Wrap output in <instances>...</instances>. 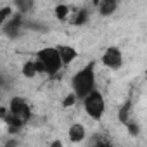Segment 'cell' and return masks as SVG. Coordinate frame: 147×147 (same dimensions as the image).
<instances>
[{"label": "cell", "mask_w": 147, "mask_h": 147, "mask_svg": "<svg viewBox=\"0 0 147 147\" xmlns=\"http://www.w3.org/2000/svg\"><path fill=\"white\" fill-rule=\"evenodd\" d=\"M97 88V76H95V61L87 62L82 69H78L71 78V94L76 100H83L90 92Z\"/></svg>", "instance_id": "cell-1"}, {"label": "cell", "mask_w": 147, "mask_h": 147, "mask_svg": "<svg viewBox=\"0 0 147 147\" xmlns=\"http://www.w3.org/2000/svg\"><path fill=\"white\" fill-rule=\"evenodd\" d=\"M33 62H35L36 73H45V75H50V76L57 75L62 69V64H61L55 47H43V49L36 50Z\"/></svg>", "instance_id": "cell-2"}, {"label": "cell", "mask_w": 147, "mask_h": 147, "mask_svg": "<svg viewBox=\"0 0 147 147\" xmlns=\"http://www.w3.org/2000/svg\"><path fill=\"white\" fill-rule=\"evenodd\" d=\"M83 109H85V114L94 119V121H100L106 114V97L104 94L95 88L94 92H90L83 100Z\"/></svg>", "instance_id": "cell-3"}, {"label": "cell", "mask_w": 147, "mask_h": 147, "mask_svg": "<svg viewBox=\"0 0 147 147\" xmlns=\"http://www.w3.org/2000/svg\"><path fill=\"white\" fill-rule=\"evenodd\" d=\"M7 109H9V114L14 116L16 119H19L23 125H26V123L33 118V109H31L30 102H28L26 99L19 97V95L12 97V99L9 100Z\"/></svg>", "instance_id": "cell-4"}, {"label": "cell", "mask_w": 147, "mask_h": 147, "mask_svg": "<svg viewBox=\"0 0 147 147\" xmlns=\"http://www.w3.org/2000/svg\"><path fill=\"white\" fill-rule=\"evenodd\" d=\"M100 62L107 69H119L123 66V52H121V49L116 47V45L107 47L100 55Z\"/></svg>", "instance_id": "cell-5"}, {"label": "cell", "mask_w": 147, "mask_h": 147, "mask_svg": "<svg viewBox=\"0 0 147 147\" xmlns=\"http://www.w3.org/2000/svg\"><path fill=\"white\" fill-rule=\"evenodd\" d=\"M55 50H57V54H59V59H61L62 67H64V66H69L73 61L78 57V50L73 47V45H67V43H59V45H55Z\"/></svg>", "instance_id": "cell-6"}, {"label": "cell", "mask_w": 147, "mask_h": 147, "mask_svg": "<svg viewBox=\"0 0 147 147\" xmlns=\"http://www.w3.org/2000/svg\"><path fill=\"white\" fill-rule=\"evenodd\" d=\"M23 23H24L23 16L18 14V12H14L12 18L4 24V31H5V35H7L9 38H16V36H19V33H21V30H23Z\"/></svg>", "instance_id": "cell-7"}, {"label": "cell", "mask_w": 147, "mask_h": 147, "mask_svg": "<svg viewBox=\"0 0 147 147\" xmlns=\"http://www.w3.org/2000/svg\"><path fill=\"white\" fill-rule=\"evenodd\" d=\"M67 138L73 144H82L87 138V128L82 123H71L67 128Z\"/></svg>", "instance_id": "cell-8"}, {"label": "cell", "mask_w": 147, "mask_h": 147, "mask_svg": "<svg viewBox=\"0 0 147 147\" xmlns=\"http://www.w3.org/2000/svg\"><path fill=\"white\" fill-rule=\"evenodd\" d=\"M97 5V11L100 16L107 18V16H113L116 12V9L119 7V4L116 2V0H100V2H95Z\"/></svg>", "instance_id": "cell-9"}, {"label": "cell", "mask_w": 147, "mask_h": 147, "mask_svg": "<svg viewBox=\"0 0 147 147\" xmlns=\"http://www.w3.org/2000/svg\"><path fill=\"white\" fill-rule=\"evenodd\" d=\"M92 147H116V145H114V142H113L107 135L97 133V135H94V138H92Z\"/></svg>", "instance_id": "cell-10"}, {"label": "cell", "mask_w": 147, "mask_h": 147, "mask_svg": "<svg viewBox=\"0 0 147 147\" xmlns=\"http://www.w3.org/2000/svg\"><path fill=\"white\" fill-rule=\"evenodd\" d=\"M21 73H23V76H24V78H28V80H31V78H35V76L38 75V73H36V67H35V62H33V59H30V61H26V62L23 64Z\"/></svg>", "instance_id": "cell-11"}, {"label": "cell", "mask_w": 147, "mask_h": 147, "mask_svg": "<svg viewBox=\"0 0 147 147\" xmlns=\"http://www.w3.org/2000/svg\"><path fill=\"white\" fill-rule=\"evenodd\" d=\"M35 7V4L31 2V0H23V2H21V0H16V2L12 4V9H16L18 11V14H26L30 9H33Z\"/></svg>", "instance_id": "cell-12"}, {"label": "cell", "mask_w": 147, "mask_h": 147, "mask_svg": "<svg viewBox=\"0 0 147 147\" xmlns=\"http://www.w3.org/2000/svg\"><path fill=\"white\" fill-rule=\"evenodd\" d=\"M54 14H55V18H57L59 21H64V19L69 18L71 9H69V5H66V4H57V5L54 7Z\"/></svg>", "instance_id": "cell-13"}, {"label": "cell", "mask_w": 147, "mask_h": 147, "mask_svg": "<svg viewBox=\"0 0 147 147\" xmlns=\"http://www.w3.org/2000/svg\"><path fill=\"white\" fill-rule=\"evenodd\" d=\"M14 14L12 5H0V26H4Z\"/></svg>", "instance_id": "cell-14"}, {"label": "cell", "mask_w": 147, "mask_h": 147, "mask_svg": "<svg viewBox=\"0 0 147 147\" xmlns=\"http://www.w3.org/2000/svg\"><path fill=\"white\" fill-rule=\"evenodd\" d=\"M88 18H90V11L88 9H80L76 14H75V18H73V24H85L87 21H88Z\"/></svg>", "instance_id": "cell-15"}, {"label": "cell", "mask_w": 147, "mask_h": 147, "mask_svg": "<svg viewBox=\"0 0 147 147\" xmlns=\"http://www.w3.org/2000/svg\"><path fill=\"white\" fill-rule=\"evenodd\" d=\"M126 126H128V130H130L131 135H138V126H137V123H133L131 119H126Z\"/></svg>", "instance_id": "cell-16"}, {"label": "cell", "mask_w": 147, "mask_h": 147, "mask_svg": "<svg viewBox=\"0 0 147 147\" xmlns=\"http://www.w3.org/2000/svg\"><path fill=\"white\" fill-rule=\"evenodd\" d=\"M75 102H76V97L73 95V94H69V95H67V97L64 99L62 106H64V107H69V106H73V104H75Z\"/></svg>", "instance_id": "cell-17"}, {"label": "cell", "mask_w": 147, "mask_h": 147, "mask_svg": "<svg viewBox=\"0 0 147 147\" xmlns=\"http://www.w3.org/2000/svg\"><path fill=\"white\" fill-rule=\"evenodd\" d=\"M19 145H21V142L18 138H9L5 142V147H19Z\"/></svg>", "instance_id": "cell-18"}, {"label": "cell", "mask_w": 147, "mask_h": 147, "mask_svg": "<svg viewBox=\"0 0 147 147\" xmlns=\"http://www.w3.org/2000/svg\"><path fill=\"white\" fill-rule=\"evenodd\" d=\"M9 116V109L5 107V106H0V119L2 121H5V118Z\"/></svg>", "instance_id": "cell-19"}, {"label": "cell", "mask_w": 147, "mask_h": 147, "mask_svg": "<svg viewBox=\"0 0 147 147\" xmlns=\"http://www.w3.org/2000/svg\"><path fill=\"white\" fill-rule=\"evenodd\" d=\"M49 147H64V144H62L61 138H54V140L49 144Z\"/></svg>", "instance_id": "cell-20"}]
</instances>
